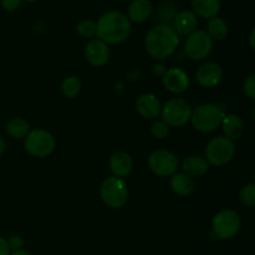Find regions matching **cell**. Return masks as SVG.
Returning a JSON list of instances; mask_svg holds the SVG:
<instances>
[{"label": "cell", "instance_id": "cell-1", "mask_svg": "<svg viewBox=\"0 0 255 255\" xmlns=\"http://www.w3.org/2000/svg\"><path fill=\"white\" fill-rule=\"evenodd\" d=\"M179 36L172 25L157 24L149 29L144 39V47L149 56L156 61H163L176 52Z\"/></svg>", "mask_w": 255, "mask_h": 255}, {"label": "cell", "instance_id": "cell-2", "mask_svg": "<svg viewBox=\"0 0 255 255\" xmlns=\"http://www.w3.org/2000/svg\"><path fill=\"white\" fill-rule=\"evenodd\" d=\"M96 36L101 41L109 44L124 42L131 34V21L126 14L119 10H111L97 20Z\"/></svg>", "mask_w": 255, "mask_h": 255}, {"label": "cell", "instance_id": "cell-3", "mask_svg": "<svg viewBox=\"0 0 255 255\" xmlns=\"http://www.w3.org/2000/svg\"><path fill=\"white\" fill-rule=\"evenodd\" d=\"M226 116V110L222 105L203 104L192 111L191 124L197 131L208 133L219 128Z\"/></svg>", "mask_w": 255, "mask_h": 255}, {"label": "cell", "instance_id": "cell-4", "mask_svg": "<svg viewBox=\"0 0 255 255\" xmlns=\"http://www.w3.org/2000/svg\"><path fill=\"white\" fill-rule=\"evenodd\" d=\"M102 202L112 209H119L126 204L128 198V188L125 181L119 177H109L100 187Z\"/></svg>", "mask_w": 255, "mask_h": 255}, {"label": "cell", "instance_id": "cell-5", "mask_svg": "<svg viewBox=\"0 0 255 255\" xmlns=\"http://www.w3.org/2000/svg\"><path fill=\"white\" fill-rule=\"evenodd\" d=\"M56 141L49 131L44 128H36L29 132L25 137V151L37 158H44L54 152Z\"/></svg>", "mask_w": 255, "mask_h": 255}, {"label": "cell", "instance_id": "cell-6", "mask_svg": "<svg viewBox=\"0 0 255 255\" xmlns=\"http://www.w3.org/2000/svg\"><path fill=\"white\" fill-rule=\"evenodd\" d=\"M236 144L224 136L214 137L206 147V159L212 166H224L233 159Z\"/></svg>", "mask_w": 255, "mask_h": 255}, {"label": "cell", "instance_id": "cell-7", "mask_svg": "<svg viewBox=\"0 0 255 255\" xmlns=\"http://www.w3.org/2000/svg\"><path fill=\"white\" fill-rule=\"evenodd\" d=\"M192 107L184 99H171L162 106V121L169 127H182L191 121Z\"/></svg>", "mask_w": 255, "mask_h": 255}, {"label": "cell", "instance_id": "cell-8", "mask_svg": "<svg viewBox=\"0 0 255 255\" xmlns=\"http://www.w3.org/2000/svg\"><path fill=\"white\" fill-rule=\"evenodd\" d=\"M241 224V217L236 211L223 209L214 216L212 221V229L217 238L222 241H228L238 234Z\"/></svg>", "mask_w": 255, "mask_h": 255}, {"label": "cell", "instance_id": "cell-9", "mask_svg": "<svg viewBox=\"0 0 255 255\" xmlns=\"http://www.w3.org/2000/svg\"><path fill=\"white\" fill-rule=\"evenodd\" d=\"M214 41L206 30H196L187 36L184 44V54L193 61H201L207 59L213 50Z\"/></svg>", "mask_w": 255, "mask_h": 255}, {"label": "cell", "instance_id": "cell-10", "mask_svg": "<svg viewBox=\"0 0 255 255\" xmlns=\"http://www.w3.org/2000/svg\"><path fill=\"white\" fill-rule=\"evenodd\" d=\"M149 169L159 177H172L178 169V158L167 149H157L149 154L147 159Z\"/></svg>", "mask_w": 255, "mask_h": 255}, {"label": "cell", "instance_id": "cell-11", "mask_svg": "<svg viewBox=\"0 0 255 255\" xmlns=\"http://www.w3.org/2000/svg\"><path fill=\"white\" fill-rule=\"evenodd\" d=\"M223 79V69L217 62L209 61L198 67L196 72V80L198 85L206 89L216 87Z\"/></svg>", "mask_w": 255, "mask_h": 255}, {"label": "cell", "instance_id": "cell-12", "mask_svg": "<svg viewBox=\"0 0 255 255\" xmlns=\"http://www.w3.org/2000/svg\"><path fill=\"white\" fill-rule=\"evenodd\" d=\"M85 57L87 62L95 67H101L109 62L110 47L100 39H92L85 47Z\"/></svg>", "mask_w": 255, "mask_h": 255}, {"label": "cell", "instance_id": "cell-13", "mask_svg": "<svg viewBox=\"0 0 255 255\" xmlns=\"http://www.w3.org/2000/svg\"><path fill=\"white\" fill-rule=\"evenodd\" d=\"M163 86L167 91L172 94H182L187 91L189 86V76L186 71H183L179 67H172L166 71V74L162 77Z\"/></svg>", "mask_w": 255, "mask_h": 255}, {"label": "cell", "instance_id": "cell-14", "mask_svg": "<svg viewBox=\"0 0 255 255\" xmlns=\"http://www.w3.org/2000/svg\"><path fill=\"white\" fill-rule=\"evenodd\" d=\"M136 110L146 120H156L161 115L162 105L153 94H143L137 99Z\"/></svg>", "mask_w": 255, "mask_h": 255}, {"label": "cell", "instance_id": "cell-15", "mask_svg": "<svg viewBox=\"0 0 255 255\" xmlns=\"http://www.w3.org/2000/svg\"><path fill=\"white\" fill-rule=\"evenodd\" d=\"M173 29L178 34V36H189L194 32L198 26V16L192 10H182L177 12L173 20Z\"/></svg>", "mask_w": 255, "mask_h": 255}, {"label": "cell", "instance_id": "cell-16", "mask_svg": "<svg viewBox=\"0 0 255 255\" xmlns=\"http://www.w3.org/2000/svg\"><path fill=\"white\" fill-rule=\"evenodd\" d=\"M109 166L110 171L115 177L124 178V177H127L131 173L133 162H132L131 156L128 153L124 151H117L110 158Z\"/></svg>", "mask_w": 255, "mask_h": 255}, {"label": "cell", "instance_id": "cell-17", "mask_svg": "<svg viewBox=\"0 0 255 255\" xmlns=\"http://www.w3.org/2000/svg\"><path fill=\"white\" fill-rule=\"evenodd\" d=\"M152 11H153V6L149 0H133L127 9V17L129 21L141 24L149 19Z\"/></svg>", "mask_w": 255, "mask_h": 255}, {"label": "cell", "instance_id": "cell-18", "mask_svg": "<svg viewBox=\"0 0 255 255\" xmlns=\"http://www.w3.org/2000/svg\"><path fill=\"white\" fill-rule=\"evenodd\" d=\"M222 129H223L224 137L236 141L239 139L244 133V122L239 116L234 114L226 115L222 121Z\"/></svg>", "mask_w": 255, "mask_h": 255}, {"label": "cell", "instance_id": "cell-19", "mask_svg": "<svg viewBox=\"0 0 255 255\" xmlns=\"http://www.w3.org/2000/svg\"><path fill=\"white\" fill-rule=\"evenodd\" d=\"M182 169L183 173L189 176L191 178H197L202 177L209 169V163L204 157L201 156H189L184 158L182 163Z\"/></svg>", "mask_w": 255, "mask_h": 255}, {"label": "cell", "instance_id": "cell-20", "mask_svg": "<svg viewBox=\"0 0 255 255\" xmlns=\"http://www.w3.org/2000/svg\"><path fill=\"white\" fill-rule=\"evenodd\" d=\"M192 11L203 19L216 17L221 11L219 0H191Z\"/></svg>", "mask_w": 255, "mask_h": 255}, {"label": "cell", "instance_id": "cell-21", "mask_svg": "<svg viewBox=\"0 0 255 255\" xmlns=\"http://www.w3.org/2000/svg\"><path fill=\"white\" fill-rule=\"evenodd\" d=\"M171 188L177 196L181 197H187L191 193H193L194 188H196V184H194L193 178H191L189 176H187L183 172H177L173 176L171 177Z\"/></svg>", "mask_w": 255, "mask_h": 255}, {"label": "cell", "instance_id": "cell-22", "mask_svg": "<svg viewBox=\"0 0 255 255\" xmlns=\"http://www.w3.org/2000/svg\"><path fill=\"white\" fill-rule=\"evenodd\" d=\"M207 32H208V35L212 37L213 41L214 40L221 41V40L226 39L227 35H228V25L222 17H212V19H209L208 25H207Z\"/></svg>", "mask_w": 255, "mask_h": 255}, {"label": "cell", "instance_id": "cell-23", "mask_svg": "<svg viewBox=\"0 0 255 255\" xmlns=\"http://www.w3.org/2000/svg\"><path fill=\"white\" fill-rule=\"evenodd\" d=\"M30 125L24 119H11L6 124V133L14 139H21L29 134Z\"/></svg>", "mask_w": 255, "mask_h": 255}, {"label": "cell", "instance_id": "cell-24", "mask_svg": "<svg viewBox=\"0 0 255 255\" xmlns=\"http://www.w3.org/2000/svg\"><path fill=\"white\" fill-rule=\"evenodd\" d=\"M177 15V7L171 2H164L157 10L156 17L159 20V24L171 25Z\"/></svg>", "mask_w": 255, "mask_h": 255}, {"label": "cell", "instance_id": "cell-25", "mask_svg": "<svg viewBox=\"0 0 255 255\" xmlns=\"http://www.w3.org/2000/svg\"><path fill=\"white\" fill-rule=\"evenodd\" d=\"M62 94L69 99H74L81 91V81L76 76H69L61 84Z\"/></svg>", "mask_w": 255, "mask_h": 255}, {"label": "cell", "instance_id": "cell-26", "mask_svg": "<svg viewBox=\"0 0 255 255\" xmlns=\"http://www.w3.org/2000/svg\"><path fill=\"white\" fill-rule=\"evenodd\" d=\"M77 34L80 35L81 37L84 39H91L92 37L96 36V32H97V25L94 20H82L77 24Z\"/></svg>", "mask_w": 255, "mask_h": 255}, {"label": "cell", "instance_id": "cell-27", "mask_svg": "<svg viewBox=\"0 0 255 255\" xmlns=\"http://www.w3.org/2000/svg\"><path fill=\"white\" fill-rule=\"evenodd\" d=\"M239 199L244 206H255V184H247L239 192Z\"/></svg>", "mask_w": 255, "mask_h": 255}, {"label": "cell", "instance_id": "cell-28", "mask_svg": "<svg viewBox=\"0 0 255 255\" xmlns=\"http://www.w3.org/2000/svg\"><path fill=\"white\" fill-rule=\"evenodd\" d=\"M151 133L157 139L164 138L169 133V126L162 120H156L151 126Z\"/></svg>", "mask_w": 255, "mask_h": 255}, {"label": "cell", "instance_id": "cell-29", "mask_svg": "<svg viewBox=\"0 0 255 255\" xmlns=\"http://www.w3.org/2000/svg\"><path fill=\"white\" fill-rule=\"evenodd\" d=\"M243 89H244V92H246V95L249 97V99L255 100V75H252V76L247 77L246 81H244Z\"/></svg>", "mask_w": 255, "mask_h": 255}, {"label": "cell", "instance_id": "cell-30", "mask_svg": "<svg viewBox=\"0 0 255 255\" xmlns=\"http://www.w3.org/2000/svg\"><path fill=\"white\" fill-rule=\"evenodd\" d=\"M7 246H9V249L10 252H16V251H20V249L24 247V241H22V238L20 236H12L10 237L9 239H7Z\"/></svg>", "mask_w": 255, "mask_h": 255}, {"label": "cell", "instance_id": "cell-31", "mask_svg": "<svg viewBox=\"0 0 255 255\" xmlns=\"http://www.w3.org/2000/svg\"><path fill=\"white\" fill-rule=\"evenodd\" d=\"M21 2L22 0H1V6L6 11H15L16 9H19Z\"/></svg>", "mask_w": 255, "mask_h": 255}, {"label": "cell", "instance_id": "cell-32", "mask_svg": "<svg viewBox=\"0 0 255 255\" xmlns=\"http://www.w3.org/2000/svg\"><path fill=\"white\" fill-rule=\"evenodd\" d=\"M0 255H10V249L6 239L0 237Z\"/></svg>", "mask_w": 255, "mask_h": 255}, {"label": "cell", "instance_id": "cell-33", "mask_svg": "<svg viewBox=\"0 0 255 255\" xmlns=\"http://www.w3.org/2000/svg\"><path fill=\"white\" fill-rule=\"evenodd\" d=\"M166 71L167 70L163 65H154L153 66V74L156 75V76L163 77V75L166 74Z\"/></svg>", "mask_w": 255, "mask_h": 255}, {"label": "cell", "instance_id": "cell-34", "mask_svg": "<svg viewBox=\"0 0 255 255\" xmlns=\"http://www.w3.org/2000/svg\"><path fill=\"white\" fill-rule=\"evenodd\" d=\"M249 45L253 50H255V27L252 30L251 35H249Z\"/></svg>", "mask_w": 255, "mask_h": 255}, {"label": "cell", "instance_id": "cell-35", "mask_svg": "<svg viewBox=\"0 0 255 255\" xmlns=\"http://www.w3.org/2000/svg\"><path fill=\"white\" fill-rule=\"evenodd\" d=\"M10 255H32V254L30 253V252L24 251V249H20V251L12 252V253H10Z\"/></svg>", "mask_w": 255, "mask_h": 255}, {"label": "cell", "instance_id": "cell-36", "mask_svg": "<svg viewBox=\"0 0 255 255\" xmlns=\"http://www.w3.org/2000/svg\"><path fill=\"white\" fill-rule=\"evenodd\" d=\"M5 146H6V144H5L4 138H2V137H0V157H1L2 153L5 152Z\"/></svg>", "mask_w": 255, "mask_h": 255}, {"label": "cell", "instance_id": "cell-37", "mask_svg": "<svg viewBox=\"0 0 255 255\" xmlns=\"http://www.w3.org/2000/svg\"><path fill=\"white\" fill-rule=\"evenodd\" d=\"M24 1H27V2H34V1H36V0H24Z\"/></svg>", "mask_w": 255, "mask_h": 255}, {"label": "cell", "instance_id": "cell-38", "mask_svg": "<svg viewBox=\"0 0 255 255\" xmlns=\"http://www.w3.org/2000/svg\"><path fill=\"white\" fill-rule=\"evenodd\" d=\"M254 121H255V110H254Z\"/></svg>", "mask_w": 255, "mask_h": 255}, {"label": "cell", "instance_id": "cell-39", "mask_svg": "<svg viewBox=\"0 0 255 255\" xmlns=\"http://www.w3.org/2000/svg\"><path fill=\"white\" fill-rule=\"evenodd\" d=\"M254 178H255V174H254Z\"/></svg>", "mask_w": 255, "mask_h": 255}]
</instances>
